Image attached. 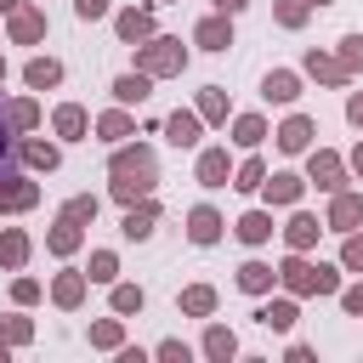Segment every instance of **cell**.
<instances>
[{
    "label": "cell",
    "mask_w": 363,
    "mask_h": 363,
    "mask_svg": "<svg viewBox=\"0 0 363 363\" xmlns=\"http://www.w3.org/2000/svg\"><path fill=\"white\" fill-rule=\"evenodd\" d=\"M153 187H159V153L147 142H119L108 153V199L125 210V204L147 199Z\"/></svg>",
    "instance_id": "6da1fadb"
},
{
    "label": "cell",
    "mask_w": 363,
    "mask_h": 363,
    "mask_svg": "<svg viewBox=\"0 0 363 363\" xmlns=\"http://www.w3.org/2000/svg\"><path fill=\"white\" fill-rule=\"evenodd\" d=\"M130 51H136V68L153 74V79H176V74L187 68V45H182L176 34H153V40L130 45Z\"/></svg>",
    "instance_id": "7a4b0ae2"
},
{
    "label": "cell",
    "mask_w": 363,
    "mask_h": 363,
    "mask_svg": "<svg viewBox=\"0 0 363 363\" xmlns=\"http://www.w3.org/2000/svg\"><path fill=\"white\" fill-rule=\"evenodd\" d=\"M306 182L329 199V193H340V187H352V164H346V153H335V147H306Z\"/></svg>",
    "instance_id": "3957f363"
},
{
    "label": "cell",
    "mask_w": 363,
    "mask_h": 363,
    "mask_svg": "<svg viewBox=\"0 0 363 363\" xmlns=\"http://www.w3.org/2000/svg\"><path fill=\"white\" fill-rule=\"evenodd\" d=\"M34 204H40V182H34L23 164L6 170V176H0V216H28Z\"/></svg>",
    "instance_id": "277c9868"
},
{
    "label": "cell",
    "mask_w": 363,
    "mask_h": 363,
    "mask_svg": "<svg viewBox=\"0 0 363 363\" xmlns=\"http://www.w3.org/2000/svg\"><path fill=\"white\" fill-rule=\"evenodd\" d=\"M306 176L301 170H267V182H261V199H267V210H295L301 199H306Z\"/></svg>",
    "instance_id": "5b68a950"
},
{
    "label": "cell",
    "mask_w": 363,
    "mask_h": 363,
    "mask_svg": "<svg viewBox=\"0 0 363 363\" xmlns=\"http://www.w3.org/2000/svg\"><path fill=\"white\" fill-rule=\"evenodd\" d=\"M278 289H289V295H318V261H306V250H284V261H278Z\"/></svg>",
    "instance_id": "8992f818"
},
{
    "label": "cell",
    "mask_w": 363,
    "mask_h": 363,
    "mask_svg": "<svg viewBox=\"0 0 363 363\" xmlns=\"http://www.w3.org/2000/svg\"><path fill=\"white\" fill-rule=\"evenodd\" d=\"M51 34V23H45V6H34V0H23L11 17H6V40L11 45H40Z\"/></svg>",
    "instance_id": "52a82bcc"
},
{
    "label": "cell",
    "mask_w": 363,
    "mask_h": 363,
    "mask_svg": "<svg viewBox=\"0 0 363 363\" xmlns=\"http://www.w3.org/2000/svg\"><path fill=\"white\" fill-rule=\"evenodd\" d=\"M312 136H318V119H312V113H289L284 125H272V147H278L284 159H301V153L312 147Z\"/></svg>",
    "instance_id": "ba28073f"
},
{
    "label": "cell",
    "mask_w": 363,
    "mask_h": 363,
    "mask_svg": "<svg viewBox=\"0 0 363 363\" xmlns=\"http://www.w3.org/2000/svg\"><path fill=\"white\" fill-rule=\"evenodd\" d=\"M153 233H159V199L147 193V199L125 204V216H119V238H125V244H147Z\"/></svg>",
    "instance_id": "9c48e42d"
},
{
    "label": "cell",
    "mask_w": 363,
    "mask_h": 363,
    "mask_svg": "<svg viewBox=\"0 0 363 363\" xmlns=\"http://www.w3.org/2000/svg\"><path fill=\"white\" fill-rule=\"evenodd\" d=\"M323 227H329V233H357V227H363V187H340V193H329Z\"/></svg>",
    "instance_id": "30bf717a"
},
{
    "label": "cell",
    "mask_w": 363,
    "mask_h": 363,
    "mask_svg": "<svg viewBox=\"0 0 363 363\" xmlns=\"http://www.w3.org/2000/svg\"><path fill=\"white\" fill-rule=\"evenodd\" d=\"M113 34H119V45H142V40H153V34H159L153 6H147V0H142V6H119V11H113Z\"/></svg>",
    "instance_id": "8fae6325"
},
{
    "label": "cell",
    "mask_w": 363,
    "mask_h": 363,
    "mask_svg": "<svg viewBox=\"0 0 363 363\" xmlns=\"http://www.w3.org/2000/svg\"><path fill=\"white\" fill-rule=\"evenodd\" d=\"M255 323H261V329H272V335H289V329L301 323V295H289V289H284L278 301H272V295H261Z\"/></svg>",
    "instance_id": "7c38bea8"
},
{
    "label": "cell",
    "mask_w": 363,
    "mask_h": 363,
    "mask_svg": "<svg viewBox=\"0 0 363 363\" xmlns=\"http://www.w3.org/2000/svg\"><path fill=\"white\" fill-rule=\"evenodd\" d=\"M193 182L199 187H233V153L227 147H199V159H193Z\"/></svg>",
    "instance_id": "4fadbf2b"
},
{
    "label": "cell",
    "mask_w": 363,
    "mask_h": 363,
    "mask_svg": "<svg viewBox=\"0 0 363 363\" xmlns=\"http://www.w3.org/2000/svg\"><path fill=\"white\" fill-rule=\"evenodd\" d=\"M318 233H329V227H323V216H312V210H301V204H295V210H289V221L278 227V238H284V250H306V255H312V244H318Z\"/></svg>",
    "instance_id": "5bb4252c"
},
{
    "label": "cell",
    "mask_w": 363,
    "mask_h": 363,
    "mask_svg": "<svg viewBox=\"0 0 363 363\" xmlns=\"http://www.w3.org/2000/svg\"><path fill=\"white\" fill-rule=\"evenodd\" d=\"M51 306H62V312H79L85 306V295H91V278H85V267H62L57 278H51Z\"/></svg>",
    "instance_id": "9a60e30c"
},
{
    "label": "cell",
    "mask_w": 363,
    "mask_h": 363,
    "mask_svg": "<svg viewBox=\"0 0 363 363\" xmlns=\"http://www.w3.org/2000/svg\"><path fill=\"white\" fill-rule=\"evenodd\" d=\"M91 136H96V142H108V147H119V142H130V136H136V113L113 102V108H102V113L91 119Z\"/></svg>",
    "instance_id": "2e32d148"
},
{
    "label": "cell",
    "mask_w": 363,
    "mask_h": 363,
    "mask_svg": "<svg viewBox=\"0 0 363 363\" xmlns=\"http://www.w3.org/2000/svg\"><path fill=\"white\" fill-rule=\"evenodd\" d=\"M17 164H23V170H45V176H51V170L62 164V142H45V136H34V130H28V136H17Z\"/></svg>",
    "instance_id": "e0dca14e"
},
{
    "label": "cell",
    "mask_w": 363,
    "mask_h": 363,
    "mask_svg": "<svg viewBox=\"0 0 363 363\" xmlns=\"http://www.w3.org/2000/svg\"><path fill=\"white\" fill-rule=\"evenodd\" d=\"M233 284H238L250 301H261V295H272V289H278V267H272V261H261V255H250V261H238Z\"/></svg>",
    "instance_id": "ac0fdd59"
},
{
    "label": "cell",
    "mask_w": 363,
    "mask_h": 363,
    "mask_svg": "<svg viewBox=\"0 0 363 363\" xmlns=\"http://www.w3.org/2000/svg\"><path fill=\"white\" fill-rule=\"evenodd\" d=\"M301 74H306V79H318V85H335V91H340V85H352L346 62H340L335 51H318V45H312V51L301 57Z\"/></svg>",
    "instance_id": "d6986e66"
},
{
    "label": "cell",
    "mask_w": 363,
    "mask_h": 363,
    "mask_svg": "<svg viewBox=\"0 0 363 363\" xmlns=\"http://www.w3.org/2000/svg\"><path fill=\"white\" fill-rule=\"evenodd\" d=\"M51 136L57 142H91V113L79 102H57L51 108Z\"/></svg>",
    "instance_id": "ffe728a7"
},
{
    "label": "cell",
    "mask_w": 363,
    "mask_h": 363,
    "mask_svg": "<svg viewBox=\"0 0 363 363\" xmlns=\"http://www.w3.org/2000/svg\"><path fill=\"white\" fill-rule=\"evenodd\" d=\"M221 233H227V216H221L216 204H193V210H187V238H193L199 250L221 244Z\"/></svg>",
    "instance_id": "44dd1931"
},
{
    "label": "cell",
    "mask_w": 363,
    "mask_h": 363,
    "mask_svg": "<svg viewBox=\"0 0 363 363\" xmlns=\"http://www.w3.org/2000/svg\"><path fill=\"white\" fill-rule=\"evenodd\" d=\"M272 233H278L272 210H244V216L233 221V238H238L244 250H261V244H272Z\"/></svg>",
    "instance_id": "7402d4cb"
},
{
    "label": "cell",
    "mask_w": 363,
    "mask_h": 363,
    "mask_svg": "<svg viewBox=\"0 0 363 363\" xmlns=\"http://www.w3.org/2000/svg\"><path fill=\"white\" fill-rule=\"evenodd\" d=\"M193 45H199V51H227V45H233V17H227V11L199 17V23H193Z\"/></svg>",
    "instance_id": "603a6c76"
},
{
    "label": "cell",
    "mask_w": 363,
    "mask_h": 363,
    "mask_svg": "<svg viewBox=\"0 0 363 363\" xmlns=\"http://www.w3.org/2000/svg\"><path fill=\"white\" fill-rule=\"evenodd\" d=\"M108 96H113L119 108H142V102L153 96V74H142V68H130V74H113Z\"/></svg>",
    "instance_id": "cb8c5ba5"
},
{
    "label": "cell",
    "mask_w": 363,
    "mask_h": 363,
    "mask_svg": "<svg viewBox=\"0 0 363 363\" xmlns=\"http://www.w3.org/2000/svg\"><path fill=\"white\" fill-rule=\"evenodd\" d=\"M261 96L278 102V108H295V102H301V74H295V68H267V74H261Z\"/></svg>",
    "instance_id": "d4e9b609"
},
{
    "label": "cell",
    "mask_w": 363,
    "mask_h": 363,
    "mask_svg": "<svg viewBox=\"0 0 363 363\" xmlns=\"http://www.w3.org/2000/svg\"><path fill=\"white\" fill-rule=\"evenodd\" d=\"M199 136H204L199 108H176V113H164V142H170V147H199Z\"/></svg>",
    "instance_id": "484cf974"
},
{
    "label": "cell",
    "mask_w": 363,
    "mask_h": 363,
    "mask_svg": "<svg viewBox=\"0 0 363 363\" xmlns=\"http://www.w3.org/2000/svg\"><path fill=\"white\" fill-rule=\"evenodd\" d=\"M267 136H272L267 113H233V119H227V142H233V147H244V153H250V147H261Z\"/></svg>",
    "instance_id": "4316f807"
},
{
    "label": "cell",
    "mask_w": 363,
    "mask_h": 363,
    "mask_svg": "<svg viewBox=\"0 0 363 363\" xmlns=\"http://www.w3.org/2000/svg\"><path fill=\"white\" fill-rule=\"evenodd\" d=\"M79 244H85V227H79V221H68V216H57V221L45 227V250H51L57 261H68V255H79Z\"/></svg>",
    "instance_id": "83f0119b"
},
{
    "label": "cell",
    "mask_w": 363,
    "mask_h": 363,
    "mask_svg": "<svg viewBox=\"0 0 363 363\" xmlns=\"http://www.w3.org/2000/svg\"><path fill=\"white\" fill-rule=\"evenodd\" d=\"M34 255V238L23 227H0V272H23Z\"/></svg>",
    "instance_id": "f1b7e54d"
},
{
    "label": "cell",
    "mask_w": 363,
    "mask_h": 363,
    "mask_svg": "<svg viewBox=\"0 0 363 363\" xmlns=\"http://www.w3.org/2000/svg\"><path fill=\"white\" fill-rule=\"evenodd\" d=\"M62 74H68L62 57H28V62H23V85H28V91H57Z\"/></svg>",
    "instance_id": "f546056e"
},
{
    "label": "cell",
    "mask_w": 363,
    "mask_h": 363,
    "mask_svg": "<svg viewBox=\"0 0 363 363\" xmlns=\"http://www.w3.org/2000/svg\"><path fill=\"white\" fill-rule=\"evenodd\" d=\"M40 96H11L6 102V125H11V136H28V130H40Z\"/></svg>",
    "instance_id": "4dcf8cb0"
},
{
    "label": "cell",
    "mask_w": 363,
    "mask_h": 363,
    "mask_svg": "<svg viewBox=\"0 0 363 363\" xmlns=\"http://www.w3.org/2000/svg\"><path fill=\"white\" fill-rule=\"evenodd\" d=\"M142 306H147V289H142V284H125V278H113V284H108V312L136 318Z\"/></svg>",
    "instance_id": "1f68e13d"
},
{
    "label": "cell",
    "mask_w": 363,
    "mask_h": 363,
    "mask_svg": "<svg viewBox=\"0 0 363 363\" xmlns=\"http://www.w3.org/2000/svg\"><path fill=\"white\" fill-rule=\"evenodd\" d=\"M216 301H221V295H216V284H187V289L176 295V312H182V318H210V312H216Z\"/></svg>",
    "instance_id": "d6a6232c"
},
{
    "label": "cell",
    "mask_w": 363,
    "mask_h": 363,
    "mask_svg": "<svg viewBox=\"0 0 363 363\" xmlns=\"http://www.w3.org/2000/svg\"><path fill=\"white\" fill-rule=\"evenodd\" d=\"M199 352H204L210 363H233V357H238V335H233L227 323H210L204 340H199Z\"/></svg>",
    "instance_id": "836d02e7"
},
{
    "label": "cell",
    "mask_w": 363,
    "mask_h": 363,
    "mask_svg": "<svg viewBox=\"0 0 363 363\" xmlns=\"http://www.w3.org/2000/svg\"><path fill=\"white\" fill-rule=\"evenodd\" d=\"M193 108H199V119H204V125H227V119H233V102H227V91H221V85H204Z\"/></svg>",
    "instance_id": "e575fe53"
},
{
    "label": "cell",
    "mask_w": 363,
    "mask_h": 363,
    "mask_svg": "<svg viewBox=\"0 0 363 363\" xmlns=\"http://www.w3.org/2000/svg\"><path fill=\"white\" fill-rule=\"evenodd\" d=\"M261 182H267V159L250 147V153L233 164V187H238V193H261Z\"/></svg>",
    "instance_id": "d590c367"
},
{
    "label": "cell",
    "mask_w": 363,
    "mask_h": 363,
    "mask_svg": "<svg viewBox=\"0 0 363 363\" xmlns=\"http://www.w3.org/2000/svg\"><path fill=\"white\" fill-rule=\"evenodd\" d=\"M91 346H96V352H119V346H125V318H119V312H113V318H96V323H91Z\"/></svg>",
    "instance_id": "8d00e7d4"
},
{
    "label": "cell",
    "mask_w": 363,
    "mask_h": 363,
    "mask_svg": "<svg viewBox=\"0 0 363 363\" xmlns=\"http://www.w3.org/2000/svg\"><path fill=\"white\" fill-rule=\"evenodd\" d=\"M85 278L108 289V284L119 278V250H91V261H85Z\"/></svg>",
    "instance_id": "74e56055"
},
{
    "label": "cell",
    "mask_w": 363,
    "mask_h": 363,
    "mask_svg": "<svg viewBox=\"0 0 363 363\" xmlns=\"http://www.w3.org/2000/svg\"><path fill=\"white\" fill-rule=\"evenodd\" d=\"M96 210H102V199H96V193H74V199H62V210H57V216H68V221L91 227V221H96Z\"/></svg>",
    "instance_id": "f35d334b"
},
{
    "label": "cell",
    "mask_w": 363,
    "mask_h": 363,
    "mask_svg": "<svg viewBox=\"0 0 363 363\" xmlns=\"http://www.w3.org/2000/svg\"><path fill=\"white\" fill-rule=\"evenodd\" d=\"M0 340H6V346H28V340H34V318H23V306L6 312V318H0Z\"/></svg>",
    "instance_id": "ab89813d"
},
{
    "label": "cell",
    "mask_w": 363,
    "mask_h": 363,
    "mask_svg": "<svg viewBox=\"0 0 363 363\" xmlns=\"http://www.w3.org/2000/svg\"><path fill=\"white\" fill-rule=\"evenodd\" d=\"M40 301H45V284H40V278H28V272H17V278H11V306H23V312H28V306H40Z\"/></svg>",
    "instance_id": "60d3db41"
},
{
    "label": "cell",
    "mask_w": 363,
    "mask_h": 363,
    "mask_svg": "<svg viewBox=\"0 0 363 363\" xmlns=\"http://www.w3.org/2000/svg\"><path fill=\"white\" fill-rule=\"evenodd\" d=\"M306 17H312L306 0H272V23L278 28H306Z\"/></svg>",
    "instance_id": "b9f144b4"
},
{
    "label": "cell",
    "mask_w": 363,
    "mask_h": 363,
    "mask_svg": "<svg viewBox=\"0 0 363 363\" xmlns=\"http://www.w3.org/2000/svg\"><path fill=\"white\" fill-rule=\"evenodd\" d=\"M340 62H346V74L357 79L363 74V28H352V34H340V51H335Z\"/></svg>",
    "instance_id": "7bdbcfd3"
},
{
    "label": "cell",
    "mask_w": 363,
    "mask_h": 363,
    "mask_svg": "<svg viewBox=\"0 0 363 363\" xmlns=\"http://www.w3.org/2000/svg\"><path fill=\"white\" fill-rule=\"evenodd\" d=\"M340 267L346 272H363V227L357 233H340Z\"/></svg>",
    "instance_id": "ee69618b"
},
{
    "label": "cell",
    "mask_w": 363,
    "mask_h": 363,
    "mask_svg": "<svg viewBox=\"0 0 363 363\" xmlns=\"http://www.w3.org/2000/svg\"><path fill=\"white\" fill-rule=\"evenodd\" d=\"M153 357H159V363H193V346L176 340V335H164V340L153 346Z\"/></svg>",
    "instance_id": "f6af8a7d"
},
{
    "label": "cell",
    "mask_w": 363,
    "mask_h": 363,
    "mask_svg": "<svg viewBox=\"0 0 363 363\" xmlns=\"http://www.w3.org/2000/svg\"><path fill=\"white\" fill-rule=\"evenodd\" d=\"M6 170H17V136H11V125H6V102H0V176Z\"/></svg>",
    "instance_id": "bcb514c9"
},
{
    "label": "cell",
    "mask_w": 363,
    "mask_h": 363,
    "mask_svg": "<svg viewBox=\"0 0 363 363\" xmlns=\"http://www.w3.org/2000/svg\"><path fill=\"white\" fill-rule=\"evenodd\" d=\"M335 301H340V312H346V318H363V272H357V284H340V295H335Z\"/></svg>",
    "instance_id": "7dc6e473"
},
{
    "label": "cell",
    "mask_w": 363,
    "mask_h": 363,
    "mask_svg": "<svg viewBox=\"0 0 363 363\" xmlns=\"http://www.w3.org/2000/svg\"><path fill=\"white\" fill-rule=\"evenodd\" d=\"M74 17L79 23H102V17H113V0H74Z\"/></svg>",
    "instance_id": "c3c4849f"
},
{
    "label": "cell",
    "mask_w": 363,
    "mask_h": 363,
    "mask_svg": "<svg viewBox=\"0 0 363 363\" xmlns=\"http://www.w3.org/2000/svg\"><path fill=\"white\" fill-rule=\"evenodd\" d=\"M346 125L363 130V91H346Z\"/></svg>",
    "instance_id": "681fc988"
},
{
    "label": "cell",
    "mask_w": 363,
    "mask_h": 363,
    "mask_svg": "<svg viewBox=\"0 0 363 363\" xmlns=\"http://www.w3.org/2000/svg\"><path fill=\"white\" fill-rule=\"evenodd\" d=\"M284 357H289V363H312V357H318V352H312V346H306V340H289V346H284Z\"/></svg>",
    "instance_id": "f907efd6"
},
{
    "label": "cell",
    "mask_w": 363,
    "mask_h": 363,
    "mask_svg": "<svg viewBox=\"0 0 363 363\" xmlns=\"http://www.w3.org/2000/svg\"><path fill=\"white\" fill-rule=\"evenodd\" d=\"M346 164H352V176H357V182H363V142H357V147H352V153H346Z\"/></svg>",
    "instance_id": "816d5d0a"
},
{
    "label": "cell",
    "mask_w": 363,
    "mask_h": 363,
    "mask_svg": "<svg viewBox=\"0 0 363 363\" xmlns=\"http://www.w3.org/2000/svg\"><path fill=\"white\" fill-rule=\"evenodd\" d=\"M210 6H216V11H227V17H238V11L250 6V0H210Z\"/></svg>",
    "instance_id": "f5cc1de1"
},
{
    "label": "cell",
    "mask_w": 363,
    "mask_h": 363,
    "mask_svg": "<svg viewBox=\"0 0 363 363\" xmlns=\"http://www.w3.org/2000/svg\"><path fill=\"white\" fill-rule=\"evenodd\" d=\"M17 6H23V0H0V17H11V11H17Z\"/></svg>",
    "instance_id": "db71d44e"
},
{
    "label": "cell",
    "mask_w": 363,
    "mask_h": 363,
    "mask_svg": "<svg viewBox=\"0 0 363 363\" xmlns=\"http://www.w3.org/2000/svg\"><path fill=\"white\" fill-rule=\"evenodd\" d=\"M306 6H312V11H323V6H335V0H306Z\"/></svg>",
    "instance_id": "11a10c76"
},
{
    "label": "cell",
    "mask_w": 363,
    "mask_h": 363,
    "mask_svg": "<svg viewBox=\"0 0 363 363\" xmlns=\"http://www.w3.org/2000/svg\"><path fill=\"white\" fill-rule=\"evenodd\" d=\"M6 74H11V68H6V51H0V85H6Z\"/></svg>",
    "instance_id": "9f6ffc18"
},
{
    "label": "cell",
    "mask_w": 363,
    "mask_h": 363,
    "mask_svg": "<svg viewBox=\"0 0 363 363\" xmlns=\"http://www.w3.org/2000/svg\"><path fill=\"white\" fill-rule=\"evenodd\" d=\"M147 6H176V0H147Z\"/></svg>",
    "instance_id": "6f0895ef"
}]
</instances>
